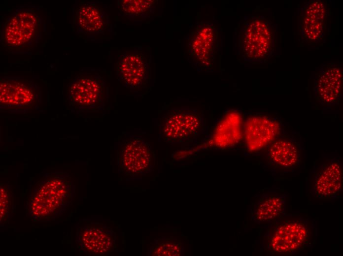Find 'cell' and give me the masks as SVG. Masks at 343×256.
<instances>
[{"mask_svg":"<svg viewBox=\"0 0 343 256\" xmlns=\"http://www.w3.org/2000/svg\"><path fill=\"white\" fill-rule=\"evenodd\" d=\"M74 192L73 182L67 172L46 173L31 185L27 215L33 221L54 220L71 204Z\"/></svg>","mask_w":343,"mask_h":256,"instance_id":"1","label":"cell"},{"mask_svg":"<svg viewBox=\"0 0 343 256\" xmlns=\"http://www.w3.org/2000/svg\"><path fill=\"white\" fill-rule=\"evenodd\" d=\"M265 226L261 250L267 255L292 256L311 246L314 226L309 219L286 213Z\"/></svg>","mask_w":343,"mask_h":256,"instance_id":"2","label":"cell"},{"mask_svg":"<svg viewBox=\"0 0 343 256\" xmlns=\"http://www.w3.org/2000/svg\"><path fill=\"white\" fill-rule=\"evenodd\" d=\"M277 29L262 15L245 16L237 25L233 36L236 53L246 62L262 64L274 54Z\"/></svg>","mask_w":343,"mask_h":256,"instance_id":"3","label":"cell"},{"mask_svg":"<svg viewBox=\"0 0 343 256\" xmlns=\"http://www.w3.org/2000/svg\"><path fill=\"white\" fill-rule=\"evenodd\" d=\"M45 22L35 6H20L7 18L0 30L2 45L15 51H26L41 39Z\"/></svg>","mask_w":343,"mask_h":256,"instance_id":"4","label":"cell"},{"mask_svg":"<svg viewBox=\"0 0 343 256\" xmlns=\"http://www.w3.org/2000/svg\"><path fill=\"white\" fill-rule=\"evenodd\" d=\"M186 40L189 62L199 71H210L217 60L221 47L219 26L210 21L196 22Z\"/></svg>","mask_w":343,"mask_h":256,"instance_id":"5","label":"cell"},{"mask_svg":"<svg viewBox=\"0 0 343 256\" xmlns=\"http://www.w3.org/2000/svg\"><path fill=\"white\" fill-rule=\"evenodd\" d=\"M40 87L32 80L20 77L3 76L0 79V109L11 114H26L39 110L41 104Z\"/></svg>","mask_w":343,"mask_h":256,"instance_id":"6","label":"cell"},{"mask_svg":"<svg viewBox=\"0 0 343 256\" xmlns=\"http://www.w3.org/2000/svg\"><path fill=\"white\" fill-rule=\"evenodd\" d=\"M202 113L196 108L172 109L162 118L160 133L165 141L180 143L197 139L205 132Z\"/></svg>","mask_w":343,"mask_h":256,"instance_id":"7","label":"cell"},{"mask_svg":"<svg viewBox=\"0 0 343 256\" xmlns=\"http://www.w3.org/2000/svg\"><path fill=\"white\" fill-rule=\"evenodd\" d=\"M108 97L106 82L98 74H79L69 86V105L77 111L102 110Z\"/></svg>","mask_w":343,"mask_h":256,"instance_id":"8","label":"cell"},{"mask_svg":"<svg viewBox=\"0 0 343 256\" xmlns=\"http://www.w3.org/2000/svg\"><path fill=\"white\" fill-rule=\"evenodd\" d=\"M155 160V154L151 146L140 137H131L122 141L117 150L119 171L132 177L151 172Z\"/></svg>","mask_w":343,"mask_h":256,"instance_id":"9","label":"cell"},{"mask_svg":"<svg viewBox=\"0 0 343 256\" xmlns=\"http://www.w3.org/2000/svg\"><path fill=\"white\" fill-rule=\"evenodd\" d=\"M343 165L337 158L326 159L311 172L310 192L322 200L337 199L343 190Z\"/></svg>","mask_w":343,"mask_h":256,"instance_id":"10","label":"cell"},{"mask_svg":"<svg viewBox=\"0 0 343 256\" xmlns=\"http://www.w3.org/2000/svg\"><path fill=\"white\" fill-rule=\"evenodd\" d=\"M116 236L110 227L99 223H91L79 227L76 243L79 251L89 256H107L116 247Z\"/></svg>","mask_w":343,"mask_h":256,"instance_id":"11","label":"cell"},{"mask_svg":"<svg viewBox=\"0 0 343 256\" xmlns=\"http://www.w3.org/2000/svg\"><path fill=\"white\" fill-rule=\"evenodd\" d=\"M243 128L246 145L250 150H259L278 137L281 125L277 117L255 113L245 119Z\"/></svg>","mask_w":343,"mask_h":256,"instance_id":"12","label":"cell"},{"mask_svg":"<svg viewBox=\"0 0 343 256\" xmlns=\"http://www.w3.org/2000/svg\"><path fill=\"white\" fill-rule=\"evenodd\" d=\"M313 90L314 98L321 105L331 107L339 104L342 96V67L323 66L315 75Z\"/></svg>","mask_w":343,"mask_h":256,"instance_id":"13","label":"cell"},{"mask_svg":"<svg viewBox=\"0 0 343 256\" xmlns=\"http://www.w3.org/2000/svg\"><path fill=\"white\" fill-rule=\"evenodd\" d=\"M298 17V28L302 39L309 44L318 42L325 30V3L320 0L308 1L299 10Z\"/></svg>","mask_w":343,"mask_h":256,"instance_id":"14","label":"cell"},{"mask_svg":"<svg viewBox=\"0 0 343 256\" xmlns=\"http://www.w3.org/2000/svg\"><path fill=\"white\" fill-rule=\"evenodd\" d=\"M301 156L298 143L288 137H277L268 145L267 159L274 172L294 171L301 163Z\"/></svg>","mask_w":343,"mask_h":256,"instance_id":"15","label":"cell"},{"mask_svg":"<svg viewBox=\"0 0 343 256\" xmlns=\"http://www.w3.org/2000/svg\"><path fill=\"white\" fill-rule=\"evenodd\" d=\"M116 72L119 81L131 90H137L146 85L148 64L141 53H124L116 64Z\"/></svg>","mask_w":343,"mask_h":256,"instance_id":"16","label":"cell"},{"mask_svg":"<svg viewBox=\"0 0 343 256\" xmlns=\"http://www.w3.org/2000/svg\"><path fill=\"white\" fill-rule=\"evenodd\" d=\"M286 194L271 192L262 194L250 209L251 219L258 224L266 225L286 213Z\"/></svg>","mask_w":343,"mask_h":256,"instance_id":"17","label":"cell"},{"mask_svg":"<svg viewBox=\"0 0 343 256\" xmlns=\"http://www.w3.org/2000/svg\"><path fill=\"white\" fill-rule=\"evenodd\" d=\"M74 17L78 31L86 34L103 33L109 26L107 15L94 2L79 5L75 10Z\"/></svg>","mask_w":343,"mask_h":256,"instance_id":"18","label":"cell"},{"mask_svg":"<svg viewBox=\"0 0 343 256\" xmlns=\"http://www.w3.org/2000/svg\"><path fill=\"white\" fill-rule=\"evenodd\" d=\"M242 124V114L240 110H226L213 132V143L221 147L235 145L241 138Z\"/></svg>","mask_w":343,"mask_h":256,"instance_id":"19","label":"cell"},{"mask_svg":"<svg viewBox=\"0 0 343 256\" xmlns=\"http://www.w3.org/2000/svg\"><path fill=\"white\" fill-rule=\"evenodd\" d=\"M185 247L181 241L173 237L155 239L148 249L149 256H183Z\"/></svg>","mask_w":343,"mask_h":256,"instance_id":"20","label":"cell"},{"mask_svg":"<svg viewBox=\"0 0 343 256\" xmlns=\"http://www.w3.org/2000/svg\"><path fill=\"white\" fill-rule=\"evenodd\" d=\"M119 1V11L131 18L143 17L153 13L157 2L152 0H123Z\"/></svg>","mask_w":343,"mask_h":256,"instance_id":"21","label":"cell"},{"mask_svg":"<svg viewBox=\"0 0 343 256\" xmlns=\"http://www.w3.org/2000/svg\"><path fill=\"white\" fill-rule=\"evenodd\" d=\"M0 189V222L1 224H3L8 222L12 215L14 193L8 183H1Z\"/></svg>","mask_w":343,"mask_h":256,"instance_id":"22","label":"cell"}]
</instances>
